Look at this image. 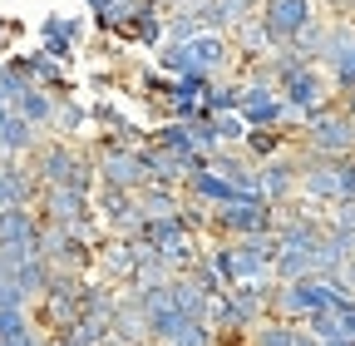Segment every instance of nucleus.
Segmentation results:
<instances>
[{
    "mask_svg": "<svg viewBox=\"0 0 355 346\" xmlns=\"http://www.w3.org/2000/svg\"><path fill=\"white\" fill-rule=\"evenodd\" d=\"M237 114L247 119V129H286V119H291L277 84H242V109Z\"/></svg>",
    "mask_w": 355,
    "mask_h": 346,
    "instance_id": "423d86ee",
    "label": "nucleus"
},
{
    "mask_svg": "<svg viewBox=\"0 0 355 346\" xmlns=\"http://www.w3.org/2000/svg\"><path fill=\"white\" fill-rule=\"evenodd\" d=\"M84 104L74 99V94H60V104H55V124H50V134H60V139H69V134H79L84 129Z\"/></svg>",
    "mask_w": 355,
    "mask_h": 346,
    "instance_id": "a211bd4d",
    "label": "nucleus"
},
{
    "mask_svg": "<svg viewBox=\"0 0 355 346\" xmlns=\"http://www.w3.org/2000/svg\"><path fill=\"white\" fill-rule=\"evenodd\" d=\"M94 263H99V272H104V282L114 287V282H133V272H139V242L133 238H114L109 247H94Z\"/></svg>",
    "mask_w": 355,
    "mask_h": 346,
    "instance_id": "6e6552de",
    "label": "nucleus"
},
{
    "mask_svg": "<svg viewBox=\"0 0 355 346\" xmlns=\"http://www.w3.org/2000/svg\"><path fill=\"white\" fill-rule=\"evenodd\" d=\"M301 327H306L311 336H316V341H340V336H345V327H340V312H336V307H326V312H311Z\"/></svg>",
    "mask_w": 355,
    "mask_h": 346,
    "instance_id": "412c9836",
    "label": "nucleus"
},
{
    "mask_svg": "<svg viewBox=\"0 0 355 346\" xmlns=\"http://www.w3.org/2000/svg\"><path fill=\"white\" fill-rule=\"evenodd\" d=\"M25 327H35L30 307H0V341L15 336V331H25Z\"/></svg>",
    "mask_w": 355,
    "mask_h": 346,
    "instance_id": "a878e982",
    "label": "nucleus"
},
{
    "mask_svg": "<svg viewBox=\"0 0 355 346\" xmlns=\"http://www.w3.org/2000/svg\"><path fill=\"white\" fill-rule=\"evenodd\" d=\"M340 114H350V119H355V90H345V94H340Z\"/></svg>",
    "mask_w": 355,
    "mask_h": 346,
    "instance_id": "7c9ffc66",
    "label": "nucleus"
},
{
    "mask_svg": "<svg viewBox=\"0 0 355 346\" xmlns=\"http://www.w3.org/2000/svg\"><path fill=\"white\" fill-rule=\"evenodd\" d=\"M331 282H336L345 297H355V257H340V267L331 272Z\"/></svg>",
    "mask_w": 355,
    "mask_h": 346,
    "instance_id": "cd10ccee",
    "label": "nucleus"
},
{
    "mask_svg": "<svg viewBox=\"0 0 355 346\" xmlns=\"http://www.w3.org/2000/svg\"><path fill=\"white\" fill-rule=\"evenodd\" d=\"M168 346H217V331H212L207 322H183Z\"/></svg>",
    "mask_w": 355,
    "mask_h": 346,
    "instance_id": "b1692460",
    "label": "nucleus"
},
{
    "mask_svg": "<svg viewBox=\"0 0 355 346\" xmlns=\"http://www.w3.org/2000/svg\"><path fill=\"white\" fill-rule=\"evenodd\" d=\"M272 228H277V208L266 198H237L227 208H212V223H207V233L217 238H261Z\"/></svg>",
    "mask_w": 355,
    "mask_h": 346,
    "instance_id": "f257e3e1",
    "label": "nucleus"
},
{
    "mask_svg": "<svg viewBox=\"0 0 355 346\" xmlns=\"http://www.w3.org/2000/svg\"><path fill=\"white\" fill-rule=\"evenodd\" d=\"M296 346H321V341H316V336H311L306 327H296Z\"/></svg>",
    "mask_w": 355,
    "mask_h": 346,
    "instance_id": "473e14b6",
    "label": "nucleus"
},
{
    "mask_svg": "<svg viewBox=\"0 0 355 346\" xmlns=\"http://www.w3.org/2000/svg\"><path fill=\"white\" fill-rule=\"evenodd\" d=\"M84 6L94 10V15H99V10H109V6H114V0H84Z\"/></svg>",
    "mask_w": 355,
    "mask_h": 346,
    "instance_id": "72a5a7b5",
    "label": "nucleus"
},
{
    "mask_svg": "<svg viewBox=\"0 0 355 346\" xmlns=\"http://www.w3.org/2000/svg\"><path fill=\"white\" fill-rule=\"evenodd\" d=\"M94 168H99V183H109V188H128V193H139L144 183H148V168H144V158H139V144H109L99 158H94Z\"/></svg>",
    "mask_w": 355,
    "mask_h": 346,
    "instance_id": "20e7f679",
    "label": "nucleus"
},
{
    "mask_svg": "<svg viewBox=\"0 0 355 346\" xmlns=\"http://www.w3.org/2000/svg\"><path fill=\"white\" fill-rule=\"evenodd\" d=\"M311 272H316V247H277V263H272L277 282H296Z\"/></svg>",
    "mask_w": 355,
    "mask_h": 346,
    "instance_id": "f8f14e48",
    "label": "nucleus"
},
{
    "mask_svg": "<svg viewBox=\"0 0 355 346\" xmlns=\"http://www.w3.org/2000/svg\"><path fill=\"white\" fill-rule=\"evenodd\" d=\"M153 144L168 149V154H202L198 139H193V119H163L158 134H153Z\"/></svg>",
    "mask_w": 355,
    "mask_h": 346,
    "instance_id": "4468645a",
    "label": "nucleus"
},
{
    "mask_svg": "<svg viewBox=\"0 0 355 346\" xmlns=\"http://www.w3.org/2000/svg\"><path fill=\"white\" fill-rule=\"evenodd\" d=\"M0 144H6V158H25V154L40 149V129L10 109V114H6V129H0Z\"/></svg>",
    "mask_w": 355,
    "mask_h": 346,
    "instance_id": "9b49d317",
    "label": "nucleus"
},
{
    "mask_svg": "<svg viewBox=\"0 0 355 346\" xmlns=\"http://www.w3.org/2000/svg\"><path fill=\"white\" fill-rule=\"evenodd\" d=\"M25 90H30L25 69H20L15 60H6V69H0V109H15V104L25 99Z\"/></svg>",
    "mask_w": 355,
    "mask_h": 346,
    "instance_id": "aec40b11",
    "label": "nucleus"
},
{
    "mask_svg": "<svg viewBox=\"0 0 355 346\" xmlns=\"http://www.w3.org/2000/svg\"><path fill=\"white\" fill-rule=\"evenodd\" d=\"M252 346H296V322H282V317H261L252 331H247Z\"/></svg>",
    "mask_w": 355,
    "mask_h": 346,
    "instance_id": "dca6fc26",
    "label": "nucleus"
},
{
    "mask_svg": "<svg viewBox=\"0 0 355 346\" xmlns=\"http://www.w3.org/2000/svg\"><path fill=\"white\" fill-rule=\"evenodd\" d=\"M10 277H15V282H20V287L30 292V302H35V297H44V287H50V277H55V267H50V263H44V257H25V263H20V267H15Z\"/></svg>",
    "mask_w": 355,
    "mask_h": 346,
    "instance_id": "f3484780",
    "label": "nucleus"
},
{
    "mask_svg": "<svg viewBox=\"0 0 355 346\" xmlns=\"http://www.w3.org/2000/svg\"><path fill=\"white\" fill-rule=\"evenodd\" d=\"M257 188L272 208H286L301 188V154H277V158L257 163Z\"/></svg>",
    "mask_w": 355,
    "mask_h": 346,
    "instance_id": "39448f33",
    "label": "nucleus"
},
{
    "mask_svg": "<svg viewBox=\"0 0 355 346\" xmlns=\"http://www.w3.org/2000/svg\"><path fill=\"white\" fill-rule=\"evenodd\" d=\"M0 307H30V292L15 277H0Z\"/></svg>",
    "mask_w": 355,
    "mask_h": 346,
    "instance_id": "bb28decb",
    "label": "nucleus"
},
{
    "mask_svg": "<svg viewBox=\"0 0 355 346\" xmlns=\"http://www.w3.org/2000/svg\"><path fill=\"white\" fill-rule=\"evenodd\" d=\"M301 149L316 154V158H345V154H355V119L340 114V104L326 109L316 124L301 129Z\"/></svg>",
    "mask_w": 355,
    "mask_h": 346,
    "instance_id": "f03ea898",
    "label": "nucleus"
},
{
    "mask_svg": "<svg viewBox=\"0 0 355 346\" xmlns=\"http://www.w3.org/2000/svg\"><path fill=\"white\" fill-rule=\"evenodd\" d=\"M158 65L173 74V79H183L193 65H188V45H173V40H163V45H158Z\"/></svg>",
    "mask_w": 355,
    "mask_h": 346,
    "instance_id": "393cba45",
    "label": "nucleus"
},
{
    "mask_svg": "<svg viewBox=\"0 0 355 346\" xmlns=\"http://www.w3.org/2000/svg\"><path fill=\"white\" fill-rule=\"evenodd\" d=\"M202 109H207V114H237V109H242V79H237V84H222V79H217L212 90L202 94Z\"/></svg>",
    "mask_w": 355,
    "mask_h": 346,
    "instance_id": "6ab92c4d",
    "label": "nucleus"
},
{
    "mask_svg": "<svg viewBox=\"0 0 355 346\" xmlns=\"http://www.w3.org/2000/svg\"><path fill=\"white\" fill-rule=\"evenodd\" d=\"M242 154H247V158H257V163H266V158L286 154V134H282V129H247Z\"/></svg>",
    "mask_w": 355,
    "mask_h": 346,
    "instance_id": "2eb2a0df",
    "label": "nucleus"
},
{
    "mask_svg": "<svg viewBox=\"0 0 355 346\" xmlns=\"http://www.w3.org/2000/svg\"><path fill=\"white\" fill-rule=\"evenodd\" d=\"M79 35H84L79 20H69V15H44V25H40V50L55 55L60 65H69V60H74V45H79Z\"/></svg>",
    "mask_w": 355,
    "mask_h": 346,
    "instance_id": "1a4fd4ad",
    "label": "nucleus"
},
{
    "mask_svg": "<svg viewBox=\"0 0 355 346\" xmlns=\"http://www.w3.org/2000/svg\"><path fill=\"white\" fill-rule=\"evenodd\" d=\"M257 20L266 25V35H272V45H291V40L316 20V6L311 0H261L257 6Z\"/></svg>",
    "mask_w": 355,
    "mask_h": 346,
    "instance_id": "7ed1b4c3",
    "label": "nucleus"
},
{
    "mask_svg": "<svg viewBox=\"0 0 355 346\" xmlns=\"http://www.w3.org/2000/svg\"><path fill=\"white\" fill-rule=\"evenodd\" d=\"M55 104H60V94H55V90H40V84H30L25 99L15 104V114H20V119H30L35 129H50V124H55Z\"/></svg>",
    "mask_w": 355,
    "mask_h": 346,
    "instance_id": "ddd939ff",
    "label": "nucleus"
},
{
    "mask_svg": "<svg viewBox=\"0 0 355 346\" xmlns=\"http://www.w3.org/2000/svg\"><path fill=\"white\" fill-rule=\"evenodd\" d=\"M0 277H10V272H6V263H0Z\"/></svg>",
    "mask_w": 355,
    "mask_h": 346,
    "instance_id": "c9c22d12",
    "label": "nucleus"
},
{
    "mask_svg": "<svg viewBox=\"0 0 355 346\" xmlns=\"http://www.w3.org/2000/svg\"><path fill=\"white\" fill-rule=\"evenodd\" d=\"M212 129H217V139L227 149H242V139H247V119L242 114H212Z\"/></svg>",
    "mask_w": 355,
    "mask_h": 346,
    "instance_id": "4be33fe9",
    "label": "nucleus"
},
{
    "mask_svg": "<svg viewBox=\"0 0 355 346\" xmlns=\"http://www.w3.org/2000/svg\"><path fill=\"white\" fill-rule=\"evenodd\" d=\"M153 6H158V10H168V15H173V10H183V6H188V0H153Z\"/></svg>",
    "mask_w": 355,
    "mask_h": 346,
    "instance_id": "2f4dec72",
    "label": "nucleus"
},
{
    "mask_svg": "<svg viewBox=\"0 0 355 346\" xmlns=\"http://www.w3.org/2000/svg\"><path fill=\"white\" fill-rule=\"evenodd\" d=\"M326 6H331V10H336V15H340V20H345V15H350V10H355V0H326Z\"/></svg>",
    "mask_w": 355,
    "mask_h": 346,
    "instance_id": "c756f323",
    "label": "nucleus"
},
{
    "mask_svg": "<svg viewBox=\"0 0 355 346\" xmlns=\"http://www.w3.org/2000/svg\"><path fill=\"white\" fill-rule=\"evenodd\" d=\"M326 74H331V90H336V94L355 90V40H350V50H345V55H340V60H336Z\"/></svg>",
    "mask_w": 355,
    "mask_h": 346,
    "instance_id": "5701e85b",
    "label": "nucleus"
},
{
    "mask_svg": "<svg viewBox=\"0 0 355 346\" xmlns=\"http://www.w3.org/2000/svg\"><path fill=\"white\" fill-rule=\"evenodd\" d=\"M15 35V25H6V20H0V40H10ZM0 55H6V50H0Z\"/></svg>",
    "mask_w": 355,
    "mask_h": 346,
    "instance_id": "f704fd0d",
    "label": "nucleus"
},
{
    "mask_svg": "<svg viewBox=\"0 0 355 346\" xmlns=\"http://www.w3.org/2000/svg\"><path fill=\"white\" fill-rule=\"evenodd\" d=\"M15 65L25 69V79H30V84H40V90H55V94H64V90H69V79H64V65H60L55 55H44V50L15 55Z\"/></svg>",
    "mask_w": 355,
    "mask_h": 346,
    "instance_id": "9d476101",
    "label": "nucleus"
},
{
    "mask_svg": "<svg viewBox=\"0 0 355 346\" xmlns=\"http://www.w3.org/2000/svg\"><path fill=\"white\" fill-rule=\"evenodd\" d=\"M188 65L207 79H222V74H232L237 65V50H232V35H222V30H202L198 40H188Z\"/></svg>",
    "mask_w": 355,
    "mask_h": 346,
    "instance_id": "0eeeda50",
    "label": "nucleus"
},
{
    "mask_svg": "<svg viewBox=\"0 0 355 346\" xmlns=\"http://www.w3.org/2000/svg\"><path fill=\"white\" fill-rule=\"evenodd\" d=\"M0 346H44V331H40V327H25V331H15V336H6Z\"/></svg>",
    "mask_w": 355,
    "mask_h": 346,
    "instance_id": "c85d7f7f",
    "label": "nucleus"
}]
</instances>
